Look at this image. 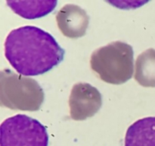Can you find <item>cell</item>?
Segmentation results:
<instances>
[{
	"label": "cell",
	"mask_w": 155,
	"mask_h": 146,
	"mask_svg": "<svg viewBox=\"0 0 155 146\" xmlns=\"http://www.w3.org/2000/svg\"><path fill=\"white\" fill-rule=\"evenodd\" d=\"M64 53V50L50 33L34 26L12 30L5 42V58L24 76L48 72L61 62Z\"/></svg>",
	"instance_id": "1"
},
{
	"label": "cell",
	"mask_w": 155,
	"mask_h": 146,
	"mask_svg": "<svg viewBox=\"0 0 155 146\" xmlns=\"http://www.w3.org/2000/svg\"><path fill=\"white\" fill-rule=\"evenodd\" d=\"M135 79L143 87H155V50L148 49L136 61Z\"/></svg>",
	"instance_id": "9"
},
{
	"label": "cell",
	"mask_w": 155,
	"mask_h": 146,
	"mask_svg": "<svg viewBox=\"0 0 155 146\" xmlns=\"http://www.w3.org/2000/svg\"><path fill=\"white\" fill-rule=\"evenodd\" d=\"M102 105V97L97 88L90 84L80 82L74 85L69 97L70 116L77 121L95 115Z\"/></svg>",
	"instance_id": "5"
},
{
	"label": "cell",
	"mask_w": 155,
	"mask_h": 146,
	"mask_svg": "<svg viewBox=\"0 0 155 146\" xmlns=\"http://www.w3.org/2000/svg\"><path fill=\"white\" fill-rule=\"evenodd\" d=\"M46 128L36 119L17 114L0 126V146H48Z\"/></svg>",
	"instance_id": "4"
},
{
	"label": "cell",
	"mask_w": 155,
	"mask_h": 146,
	"mask_svg": "<svg viewBox=\"0 0 155 146\" xmlns=\"http://www.w3.org/2000/svg\"><path fill=\"white\" fill-rule=\"evenodd\" d=\"M44 101V92L36 81L10 69L0 72V103L11 109L36 111Z\"/></svg>",
	"instance_id": "3"
},
{
	"label": "cell",
	"mask_w": 155,
	"mask_h": 146,
	"mask_svg": "<svg viewBox=\"0 0 155 146\" xmlns=\"http://www.w3.org/2000/svg\"><path fill=\"white\" fill-rule=\"evenodd\" d=\"M134 52L130 44L121 41L112 42L92 53L90 66L103 82L121 85L133 75Z\"/></svg>",
	"instance_id": "2"
},
{
	"label": "cell",
	"mask_w": 155,
	"mask_h": 146,
	"mask_svg": "<svg viewBox=\"0 0 155 146\" xmlns=\"http://www.w3.org/2000/svg\"><path fill=\"white\" fill-rule=\"evenodd\" d=\"M125 146H155V116L133 123L126 133Z\"/></svg>",
	"instance_id": "7"
},
{
	"label": "cell",
	"mask_w": 155,
	"mask_h": 146,
	"mask_svg": "<svg viewBox=\"0 0 155 146\" xmlns=\"http://www.w3.org/2000/svg\"><path fill=\"white\" fill-rule=\"evenodd\" d=\"M59 30L69 38L81 37L86 33L89 17L86 11L78 5L68 4L64 5L56 15Z\"/></svg>",
	"instance_id": "6"
},
{
	"label": "cell",
	"mask_w": 155,
	"mask_h": 146,
	"mask_svg": "<svg viewBox=\"0 0 155 146\" xmlns=\"http://www.w3.org/2000/svg\"><path fill=\"white\" fill-rule=\"evenodd\" d=\"M57 1H8L7 4L17 15L26 19H36L51 13Z\"/></svg>",
	"instance_id": "8"
}]
</instances>
